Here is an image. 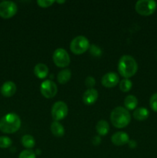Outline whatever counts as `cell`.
Listing matches in <instances>:
<instances>
[{"label": "cell", "mask_w": 157, "mask_h": 158, "mask_svg": "<svg viewBox=\"0 0 157 158\" xmlns=\"http://www.w3.org/2000/svg\"><path fill=\"white\" fill-rule=\"evenodd\" d=\"M118 70L122 77L128 79L136 73L138 64L133 57L129 55H124L119 61Z\"/></svg>", "instance_id": "6da1fadb"}, {"label": "cell", "mask_w": 157, "mask_h": 158, "mask_svg": "<svg viewBox=\"0 0 157 158\" xmlns=\"http://www.w3.org/2000/svg\"><path fill=\"white\" fill-rule=\"evenodd\" d=\"M21 127V120L17 114L10 113L0 119V131L5 134H13Z\"/></svg>", "instance_id": "7a4b0ae2"}, {"label": "cell", "mask_w": 157, "mask_h": 158, "mask_svg": "<svg viewBox=\"0 0 157 158\" xmlns=\"http://www.w3.org/2000/svg\"><path fill=\"white\" fill-rule=\"evenodd\" d=\"M110 120L112 125L116 128H124L130 123L131 116L126 108L117 106L111 113Z\"/></svg>", "instance_id": "3957f363"}, {"label": "cell", "mask_w": 157, "mask_h": 158, "mask_svg": "<svg viewBox=\"0 0 157 158\" xmlns=\"http://www.w3.org/2000/svg\"><path fill=\"white\" fill-rule=\"evenodd\" d=\"M90 47L89 40L83 35H78L72 40L70 43V50L76 55L84 53Z\"/></svg>", "instance_id": "277c9868"}, {"label": "cell", "mask_w": 157, "mask_h": 158, "mask_svg": "<svg viewBox=\"0 0 157 158\" xmlns=\"http://www.w3.org/2000/svg\"><path fill=\"white\" fill-rule=\"evenodd\" d=\"M157 8L156 2L153 0H139L135 3V11L142 15H150Z\"/></svg>", "instance_id": "5b68a950"}, {"label": "cell", "mask_w": 157, "mask_h": 158, "mask_svg": "<svg viewBox=\"0 0 157 158\" xmlns=\"http://www.w3.org/2000/svg\"><path fill=\"white\" fill-rule=\"evenodd\" d=\"M52 59L54 63L58 67L65 68L70 63V57L66 49L62 48H58L54 51Z\"/></svg>", "instance_id": "8992f818"}, {"label": "cell", "mask_w": 157, "mask_h": 158, "mask_svg": "<svg viewBox=\"0 0 157 158\" xmlns=\"http://www.w3.org/2000/svg\"><path fill=\"white\" fill-rule=\"evenodd\" d=\"M68 114V106L62 101H57L52 107V117L55 121H59L66 117Z\"/></svg>", "instance_id": "52a82bcc"}, {"label": "cell", "mask_w": 157, "mask_h": 158, "mask_svg": "<svg viewBox=\"0 0 157 158\" xmlns=\"http://www.w3.org/2000/svg\"><path fill=\"white\" fill-rule=\"evenodd\" d=\"M18 7L14 2L3 1L0 3V16L9 19L16 14Z\"/></svg>", "instance_id": "ba28073f"}, {"label": "cell", "mask_w": 157, "mask_h": 158, "mask_svg": "<svg viewBox=\"0 0 157 158\" xmlns=\"http://www.w3.org/2000/svg\"><path fill=\"white\" fill-rule=\"evenodd\" d=\"M40 91L42 95L48 99L52 98L55 97L58 91L56 84L52 80H45L41 83L40 86Z\"/></svg>", "instance_id": "9c48e42d"}, {"label": "cell", "mask_w": 157, "mask_h": 158, "mask_svg": "<svg viewBox=\"0 0 157 158\" xmlns=\"http://www.w3.org/2000/svg\"><path fill=\"white\" fill-rule=\"evenodd\" d=\"M102 84L106 88H112L116 86L119 82V77L115 73L109 72L105 74L102 78Z\"/></svg>", "instance_id": "30bf717a"}, {"label": "cell", "mask_w": 157, "mask_h": 158, "mask_svg": "<svg viewBox=\"0 0 157 158\" xmlns=\"http://www.w3.org/2000/svg\"><path fill=\"white\" fill-rule=\"evenodd\" d=\"M99 97L98 91L96 89H88L87 90H86L83 94V103L86 105H92L93 103H95V101L97 100Z\"/></svg>", "instance_id": "8fae6325"}, {"label": "cell", "mask_w": 157, "mask_h": 158, "mask_svg": "<svg viewBox=\"0 0 157 158\" xmlns=\"http://www.w3.org/2000/svg\"><path fill=\"white\" fill-rule=\"evenodd\" d=\"M112 143L116 146H123V145L129 143V137L126 133L122 132V131H119V132L115 133L112 136L111 138Z\"/></svg>", "instance_id": "7c38bea8"}, {"label": "cell", "mask_w": 157, "mask_h": 158, "mask_svg": "<svg viewBox=\"0 0 157 158\" xmlns=\"http://www.w3.org/2000/svg\"><path fill=\"white\" fill-rule=\"evenodd\" d=\"M16 85L12 81H7L1 86V94L6 97H10L16 92Z\"/></svg>", "instance_id": "4fadbf2b"}, {"label": "cell", "mask_w": 157, "mask_h": 158, "mask_svg": "<svg viewBox=\"0 0 157 158\" xmlns=\"http://www.w3.org/2000/svg\"><path fill=\"white\" fill-rule=\"evenodd\" d=\"M34 73L38 78H46L49 73V68L44 63H38L34 67Z\"/></svg>", "instance_id": "5bb4252c"}, {"label": "cell", "mask_w": 157, "mask_h": 158, "mask_svg": "<svg viewBox=\"0 0 157 158\" xmlns=\"http://www.w3.org/2000/svg\"><path fill=\"white\" fill-rule=\"evenodd\" d=\"M51 131L56 137H62L65 134V129L62 125L58 121H53L51 124Z\"/></svg>", "instance_id": "9a60e30c"}, {"label": "cell", "mask_w": 157, "mask_h": 158, "mask_svg": "<svg viewBox=\"0 0 157 158\" xmlns=\"http://www.w3.org/2000/svg\"><path fill=\"white\" fill-rule=\"evenodd\" d=\"M96 132L99 136H106L109 131V125L107 121L104 120H101L97 123L96 127Z\"/></svg>", "instance_id": "2e32d148"}, {"label": "cell", "mask_w": 157, "mask_h": 158, "mask_svg": "<svg viewBox=\"0 0 157 158\" xmlns=\"http://www.w3.org/2000/svg\"><path fill=\"white\" fill-rule=\"evenodd\" d=\"M149 113L146 108L145 107H139L137 108L136 110H135V111L133 112V117L135 120H145L149 117Z\"/></svg>", "instance_id": "e0dca14e"}, {"label": "cell", "mask_w": 157, "mask_h": 158, "mask_svg": "<svg viewBox=\"0 0 157 158\" xmlns=\"http://www.w3.org/2000/svg\"><path fill=\"white\" fill-rule=\"evenodd\" d=\"M71 77H72V73H71V71L68 69H64L60 71L58 73L57 80H58V82L59 83L65 84V83L69 81V80L71 79Z\"/></svg>", "instance_id": "ac0fdd59"}, {"label": "cell", "mask_w": 157, "mask_h": 158, "mask_svg": "<svg viewBox=\"0 0 157 158\" xmlns=\"http://www.w3.org/2000/svg\"><path fill=\"white\" fill-rule=\"evenodd\" d=\"M124 105L126 110H132L135 109L138 105V100L133 95H129L126 97L124 100Z\"/></svg>", "instance_id": "d6986e66"}, {"label": "cell", "mask_w": 157, "mask_h": 158, "mask_svg": "<svg viewBox=\"0 0 157 158\" xmlns=\"http://www.w3.org/2000/svg\"><path fill=\"white\" fill-rule=\"evenodd\" d=\"M22 144L27 149L30 150L31 148H33L35 145V140L32 136L29 134H26L22 137Z\"/></svg>", "instance_id": "ffe728a7"}, {"label": "cell", "mask_w": 157, "mask_h": 158, "mask_svg": "<svg viewBox=\"0 0 157 158\" xmlns=\"http://www.w3.org/2000/svg\"><path fill=\"white\" fill-rule=\"evenodd\" d=\"M132 86V83L129 79H123L119 82L120 90L124 93L129 92Z\"/></svg>", "instance_id": "44dd1931"}, {"label": "cell", "mask_w": 157, "mask_h": 158, "mask_svg": "<svg viewBox=\"0 0 157 158\" xmlns=\"http://www.w3.org/2000/svg\"><path fill=\"white\" fill-rule=\"evenodd\" d=\"M12 140L8 137H0V148H8L12 145Z\"/></svg>", "instance_id": "7402d4cb"}, {"label": "cell", "mask_w": 157, "mask_h": 158, "mask_svg": "<svg viewBox=\"0 0 157 158\" xmlns=\"http://www.w3.org/2000/svg\"><path fill=\"white\" fill-rule=\"evenodd\" d=\"M18 158H36V155L33 151L27 149L20 153Z\"/></svg>", "instance_id": "603a6c76"}, {"label": "cell", "mask_w": 157, "mask_h": 158, "mask_svg": "<svg viewBox=\"0 0 157 158\" xmlns=\"http://www.w3.org/2000/svg\"><path fill=\"white\" fill-rule=\"evenodd\" d=\"M149 105L150 107L154 112L157 113V93L154 94L151 97L150 100H149Z\"/></svg>", "instance_id": "cb8c5ba5"}, {"label": "cell", "mask_w": 157, "mask_h": 158, "mask_svg": "<svg viewBox=\"0 0 157 158\" xmlns=\"http://www.w3.org/2000/svg\"><path fill=\"white\" fill-rule=\"evenodd\" d=\"M55 2L54 0H38L37 4L42 8H47L52 6Z\"/></svg>", "instance_id": "d4e9b609"}, {"label": "cell", "mask_w": 157, "mask_h": 158, "mask_svg": "<svg viewBox=\"0 0 157 158\" xmlns=\"http://www.w3.org/2000/svg\"><path fill=\"white\" fill-rule=\"evenodd\" d=\"M89 48H90V53L92 54L94 56H99L102 54L101 49L99 46H95V45H92Z\"/></svg>", "instance_id": "484cf974"}, {"label": "cell", "mask_w": 157, "mask_h": 158, "mask_svg": "<svg viewBox=\"0 0 157 158\" xmlns=\"http://www.w3.org/2000/svg\"><path fill=\"white\" fill-rule=\"evenodd\" d=\"M85 84H86V86H87L89 89H92L95 84V79L92 77H88L86 79V80H85Z\"/></svg>", "instance_id": "4316f807"}, {"label": "cell", "mask_w": 157, "mask_h": 158, "mask_svg": "<svg viewBox=\"0 0 157 158\" xmlns=\"http://www.w3.org/2000/svg\"><path fill=\"white\" fill-rule=\"evenodd\" d=\"M100 142H101V139H100L99 137H94L93 139H92V143L94 145H98L99 144Z\"/></svg>", "instance_id": "83f0119b"}, {"label": "cell", "mask_w": 157, "mask_h": 158, "mask_svg": "<svg viewBox=\"0 0 157 158\" xmlns=\"http://www.w3.org/2000/svg\"><path fill=\"white\" fill-rule=\"evenodd\" d=\"M57 2H58V3H64L65 1H57Z\"/></svg>", "instance_id": "f1b7e54d"}]
</instances>
